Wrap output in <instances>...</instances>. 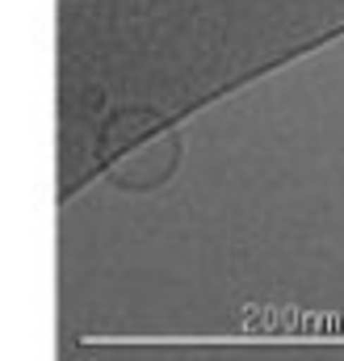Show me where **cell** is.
Segmentation results:
<instances>
[{"mask_svg": "<svg viewBox=\"0 0 344 361\" xmlns=\"http://www.w3.org/2000/svg\"><path fill=\"white\" fill-rule=\"evenodd\" d=\"M105 147L113 152L105 180L122 193H156L164 189L185 156L180 130H172L156 109H122L105 126Z\"/></svg>", "mask_w": 344, "mask_h": 361, "instance_id": "obj_1", "label": "cell"}]
</instances>
